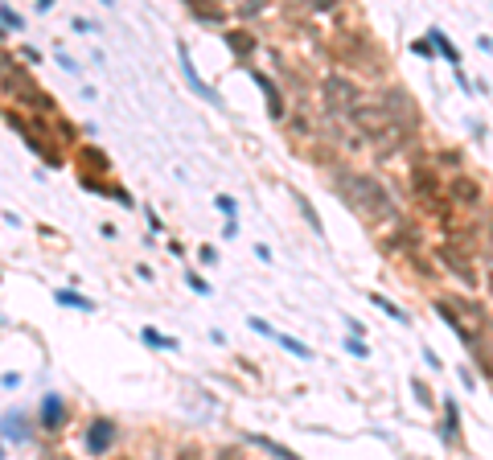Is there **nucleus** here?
I'll list each match as a JSON object with an SVG mask.
<instances>
[{
  "mask_svg": "<svg viewBox=\"0 0 493 460\" xmlns=\"http://www.w3.org/2000/svg\"><path fill=\"white\" fill-rule=\"evenodd\" d=\"M337 189L350 197L362 214H375V218H391V214H395V201H391V194L378 185L375 177H362V173H341V177H337Z\"/></svg>",
  "mask_w": 493,
  "mask_h": 460,
  "instance_id": "obj_1",
  "label": "nucleus"
},
{
  "mask_svg": "<svg viewBox=\"0 0 493 460\" xmlns=\"http://www.w3.org/2000/svg\"><path fill=\"white\" fill-rule=\"evenodd\" d=\"M353 116V123L366 132V136H399V123H395V116L387 111V107H378V103H358L350 111Z\"/></svg>",
  "mask_w": 493,
  "mask_h": 460,
  "instance_id": "obj_2",
  "label": "nucleus"
},
{
  "mask_svg": "<svg viewBox=\"0 0 493 460\" xmlns=\"http://www.w3.org/2000/svg\"><path fill=\"white\" fill-rule=\"evenodd\" d=\"M325 103L333 111H353V107H358V87H353L346 74H329L325 78Z\"/></svg>",
  "mask_w": 493,
  "mask_h": 460,
  "instance_id": "obj_3",
  "label": "nucleus"
},
{
  "mask_svg": "<svg viewBox=\"0 0 493 460\" xmlns=\"http://www.w3.org/2000/svg\"><path fill=\"white\" fill-rule=\"evenodd\" d=\"M116 423H111V419H95L91 428H87V436H83V444H87V452H91V456H103V452H107V448H111V444H116Z\"/></svg>",
  "mask_w": 493,
  "mask_h": 460,
  "instance_id": "obj_4",
  "label": "nucleus"
},
{
  "mask_svg": "<svg viewBox=\"0 0 493 460\" xmlns=\"http://www.w3.org/2000/svg\"><path fill=\"white\" fill-rule=\"evenodd\" d=\"M411 189L420 194V201L427 206V210H436V206H440V185H436L432 169H415V173H411Z\"/></svg>",
  "mask_w": 493,
  "mask_h": 460,
  "instance_id": "obj_5",
  "label": "nucleus"
},
{
  "mask_svg": "<svg viewBox=\"0 0 493 460\" xmlns=\"http://www.w3.org/2000/svg\"><path fill=\"white\" fill-rule=\"evenodd\" d=\"M181 70H185V82H189V87H193V91H197L202 99H210V103H222V99H218V91H214V87H206V82L197 78V70H193V62H189V49H185V46H181Z\"/></svg>",
  "mask_w": 493,
  "mask_h": 460,
  "instance_id": "obj_6",
  "label": "nucleus"
},
{
  "mask_svg": "<svg viewBox=\"0 0 493 460\" xmlns=\"http://www.w3.org/2000/svg\"><path fill=\"white\" fill-rule=\"evenodd\" d=\"M448 197L461 201V206H477V201H481V189H477V181H469V177H456V181L448 185Z\"/></svg>",
  "mask_w": 493,
  "mask_h": 460,
  "instance_id": "obj_7",
  "label": "nucleus"
},
{
  "mask_svg": "<svg viewBox=\"0 0 493 460\" xmlns=\"http://www.w3.org/2000/svg\"><path fill=\"white\" fill-rule=\"evenodd\" d=\"M440 263H448L456 275H461V280H469V284L477 280V275H473V267H469V259H465V255H456L452 247H440Z\"/></svg>",
  "mask_w": 493,
  "mask_h": 460,
  "instance_id": "obj_8",
  "label": "nucleus"
},
{
  "mask_svg": "<svg viewBox=\"0 0 493 460\" xmlns=\"http://www.w3.org/2000/svg\"><path fill=\"white\" fill-rule=\"evenodd\" d=\"M387 111H399L403 123H415V99H407L403 91H391V103H387Z\"/></svg>",
  "mask_w": 493,
  "mask_h": 460,
  "instance_id": "obj_9",
  "label": "nucleus"
},
{
  "mask_svg": "<svg viewBox=\"0 0 493 460\" xmlns=\"http://www.w3.org/2000/svg\"><path fill=\"white\" fill-rule=\"evenodd\" d=\"M251 444H259V448H267V452H272V456H280V460H300L296 456V452H292V448H284L280 440H267V436H255V432H251Z\"/></svg>",
  "mask_w": 493,
  "mask_h": 460,
  "instance_id": "obj_10",
  "label": "nucleus"
},
{
  "mask_svg": "<svg viewBox=\"0 0 493 460\" xmlns=\"http://www.w3.org/2000/svg\"><path fill=\"white\" fill-rule=\"evenodd\" d=\"M255 82L263 87V95H267V107H272V116L280 120V116H284V103H280V95H276V87H272V78H263V74H255Z\"/></svg>",
  "mask_w": 493,
  "mask_h": 460,
  "instance_id": "obj_11",
  "label": "nucleus"
},
{
  "mask_svg": "<svg viewBox=\"0 0 493 460\" xmlns=\"http://www.w3.org/2000/svg\"><path fill=\"white\" fill-rule=\"evenodd\" d=\"M42 419H46V428H58V423H62V403H58V394H46Z\"/></svg>",
  "mask_w": 493,
  "mask_h": 460,
  "instance_id": "obj_12",
  "label": "nucleus"
},
{
  "mask_svg": "<svg viewBox=\"0 0 493 460\" xmlns=\"http://www.w3.org/2000/svg\"><path fill=\"white\" fill-rule=\"evenodd\" d=\"M427 37H432V42H436V49H440V54H444L448 62H456V58H461V54H456V46H452V42H448L444 33H440V29H432V33H427Z\"/></svg>",
  "mask_w": 493,
  "mask_h": 460,
  "instance_id": "obj_13",
  "label": "nucleus"
},
{
  "mask_svg": "<svg viewBox=\"0 0 493 460\" xmlns=\"http://www.w3.org/2000/svg\"><path fill=\"white\" fill-rule=\"evenodd\" d=\"M4 436L25 440V415H4Z\"/></svg>",
  "mask_w": 493,
  "mask_h": 460,
  "instance_id": "obj_14",
  "label": "nucleus"
},
{
  "mask_svg": "<svg viewBox=\"0 0 493 460\" xmlns=\"http://www.w3.org/2000/svg\"><path fill=\"white\" fill-rule=\"evenodd\" d=\"M272 337L280 341L284 349H292L296 358H308V345H300V341H296V337H288V333H272Z\"/></svg>",
  "mask_w": 493,
  "mask_h": 460,
  "instance_id": "obj_15",
  "label": "nucleus"
},
{
  "mask_svg": "<svg viewBox=\"0 0 493 460\" xmlns=\"http://www.w3.org/2000/svg\"><path fill=\"white\" fill-rule=\"evenodd\" d=\"M58 304H66V309H91V300H83L74 292H58Z\"/></svg>",
  "mask_w": 493,
  "mask_h": 460,
  "instance_id": "obj_16",
  "label": "nucleus"
},
{
  "mask_svg": "<svg viewBox=\"0 0 493 460\" xmlns=\"http://www.w3.org/2000/svg\"><path fill=\"white\" fill-rule=\"evenodd\" d=\"M370 304H375V309H382V313H391L395 321H403V309H395V304H391L387 296H370Z\"/></svg>",
  "mask_w": 493,
  "mask_h": 460,
  "instance_id": "obj_17",
  "label": "nucleus"
},
{
  "mask_svg": "<svg viewBox=\"0 0 493 460\" xmlns=\"http://www.w3.org/2000/svg\"><path fill=\"white\" fill-rule=\"evenodd\" d=\"M231 46H235V54H251V49H255V42H251L247 33H231Z\"/></svg>",
  "mask_w": 493,
  "mask_h": 460,
  "instance_id": "obj_18",
  "label": "nucleus"
},
{
  "mask_svg": "<svg viewBox=\"0 0 493 460\" xmlns=\"http://www.w3.org/2000/svg\"><path fill=\"white\" fill-rule=\"evenodd\" d=\"M144 341H148V345H161V349H173V345H177V341L161 337V333H157V329H144Z\"/></svg>",
  "mask_w": 493,
  "mask_h": 460,
  "instance_id": "obj_19",
  "label": "nucleus"
},
{
  "mask_svg": "<svg viewBox=\"0 0 493 460\" xmlns=\"http://www.w3.org/2000/svg\"><path fill=\"white\" fill-rule=\"evenodd\" d=\"M300 210H305V218L312 222V230H317V235H325V226H321V218H317V210H312V206H308L305 197H300Z\"/></svg>",
  "mask_w": 493,
  "mask_h": 460,
  "instance_id": "obj_20",
  "label": "nucleus"
},
{
  "mask_svg": "<svg viewBox=\"0 0 493 460\" xmlns=\"http://www.w3.org/2000/svg\"><path fill=\"white\" fill-rule=\"evenodd\" d=\"M251 329H255V333H263V337H272V333H276V329H272L267 321H259V316H251Z\"/></svg>",
  "mask_w": 493,
  "mask_h": 460,
  "instance_id": "obj_21",
  "label": "nucleus"
},
{
  "mask_svg": "<svg viewBox=\"0 0 493 460\" xmlns=\"http://www.w3.org/2000/svg\"><path fill=\"white\" fill-rule=\"evenodd\" d=\"M0 21L13 25V29H21V17H13V8H0Z\"/></svg>",
  "mask_w": 493,
  "mask_h": 460,
  "instance_id": "obj_22",
  "label": "nucleus"
},
{
  "mask_svg": "<svg viewBox=\"0 0 493 460\" xmlns=\"http://www.w3.org/2000/svg\"><path fill=\"white\" fill-rule=\"evenodd\" d=\"M218 210H222V214H235V197L222 194V197H218Z\"/></svg>",
  "mask_w": 493,
  "mask_h": 460,
  "instance_id": "obj_23",
  "label": "nucleus"
},
{
  "mask_svg": "<svg viewBox=\"0 0 493 460\" xmlns=\"http://www.w3.org/2000/svg\"><path fill=\"white\" fill-rule=\"evenodd\" d=\"M411 390H415V394H420V403H432V394H427V387H423L420 378H415V383H411Z\"/></svg>",
  "mask_w": 493,
  "mask_h": 460,
  "instance_id": "obj_24",
  "label": "nucleus"
},
{
  "mask_svg": "<svg viewBox=\"0 0 493 460\" xmlns=\"http://www.w3.org/2000/svg\"><path fill=\"white\" fill-rule=\"evenodd\" d=\"M177 460H202V452H197L193 444H185V448H181V456H177Z\"/></svg>",
  "mask_w": 493,
  "mask_h": 460,
  "instance_id": "obj_25",
  "label": "nucleus"
}]
</instances>
